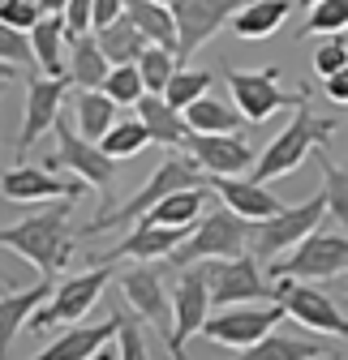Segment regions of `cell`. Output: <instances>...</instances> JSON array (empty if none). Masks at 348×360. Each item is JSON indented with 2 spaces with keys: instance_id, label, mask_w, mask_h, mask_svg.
I'll return each instance as SVG.
<instances>
[{
  "instance_id": "obj_40",
  "label": "cell",
  "mask_w": 348,
  "mask_h": 360,
  "mask_svg": "<svg viewBox=\"0 0 348 360\" xmlns=\"http://www.w3.org/2000/svg\"><path fill=\"white\" fill-rule=\"evenodd\" d=\"M340 69H348V43H344V34H323L318 52H314V73L327 82Z\"/></svg>"
},
{
  "instance_id": "obj_52",
  "label": "cell",
  "mask_w": 348,
  "mask_h": 360,
  "mask_svg": "<svg viewBox=\"0 0 348 360\" xmlns=\"http://www.w3.org/2000/svg\"><path fill=\"white\" fill-rule=\"evenodd\" d=\"M177 360H189V356H177Z\"/></svg>"
},
{
  "instance_id": "obj_17",
  "label": "cell",
  "mask_w": 348,
  "mask_h": 360,
  "mask_svg": "<svg viewBox=\"0 0 348 360\" xmlns=\"http://www.w3.org/2000/svg\"><path fill=\"white\" fill-rule=\"evenodd\" d=\"M120 300L138 313L142 322L159 326L172 335V300L163 292V275H159V262H142L134 270H125L120 279Z\"/></svg>"
},
{
  "instance_id": "obj_33",
  "label": "cell",
  "mask_w": 348,
  "mask_h": 360,
  "mask_svg": "<svg viewBox=\"0 0 348 360\" xmlns=\"http://www.w3.org/2000/svg\"><path fill=\"white\" fill-rule=\"evenodd\" d=\"M151 142H155V138H151V129L142 124V116H125V120H116V124L104 133V138H99L104 155H112L116 163H120V159H134V155H142Z\"/></svg>"
},
{
  "instance_id": "obj_15",
  "label": "cell",
  "mask_w": 348,
  "mask_h": 360,
  "mask_svg": "<svg viewBox=\"0 0 348 360\" xmlns=\"http://www.w3.org/2000/svg\"><path fill=\"white\" fill-rule=\"evenodd\" d=\"M249 5V0H172V13L181 26V60H189L202 43H211L224 26H232V18Z\"/></svg>"
},
{
  "instance_id": "obj_14",
  "label": "cell",
  "mask_w": 348,
  "mask_h": 360,
  "mask_svg": "<svg viewBox=\"0 0 348 360\" xmlns=\"http://www.w3.org/2000/svg\"><path fill=\"white\" fill-rule=\"evenodd\" d=\"M288 318V309L284 304H263V309H254V304H237V309H224V313H215V318H206L202 335L211 343H224V347H249L258 339H267L280 322Z\"/></svg>"
},
{
  "instance_id": "obj_41",
  "label": "cell",
  "mask_w": 348,
  "mask_h": 360,
  "mask_svg": "<svg viewBox=\"0 0 348 360\" xmlns=\"http://www.w3.org/2000/svg\"><path fill=\"white\" fill-rule=\"evenodd\" d=\"M43 18L39 0H0V26H18V30H35Z\"/></svg>"
},
{
  "instance_id": "obj_48",
  "label": "cell",
  "mask_w": 348,
  "mask_h": 360,
  "mask_svg": "<svg viewBox=\"0 0 348 360\" xmlns=\"http://www.w3.org/2000/svg\"><path fill=\"white\" fill-rule=\"evenodd\" d=\"M297 5H301V9H314V5H318V0H297Z\"/></svg>"
},
{
  "instance_id": "obj_1",
  "label": "cell",
  "mask_w": 348,
  "mask_h": 360,
  "mask_svg": "<svg viewBox=\"0 0 348 360\" xmlns=\"http://www.w3.org/2000/svg\"><path fill=\"white\" fill-rule=\"evenodd\" d=\"M73 202L77 198H61V206H52V210L30 214L22 223H9V228L0 232V245L18 257H26L43 279H56L69 262V253H73V232H69Z\"/></svg>"
},
{
  "instance_id": "obj_37",
  "label": "cell",
  "mask_w": 348,
  "mask_h": 360,
  "mask_svg": "<svg viewBox=\"0 0 348 360\" xmlns=\"http://www.w3.org/2000/svg\"><path fill=\"white\" fill-rule=\"evenodd\" d=\"M348 30V0H318L314 9H306V26L297 30V39L310 34H344Z\"/></svg>"
},
{
  "instance_id": "obj_6",
  "label": "cell",
  "mask_w": 348,
  "mask_h": 360,
  "mask_svg": "<svg viewBox=\"0 0 348 360\" xmlns=\"http://www.w3.org/2000/svg\"><path fill=\"white\" fill-rule=\"evenodd\" d=\"M56 150L43 159V167L48 172H73L77 180H86L91 189H108L112 185V176H116V159L104 155L99 142H91L77 124H69L65 116L56 120Z\"/></svg>"
},
{
  "instance_id": "obj_25",
  "label": "cell",
  "mask_w": 348,
  "mask_h": 360,
  "mask_svg": "<svg viewBox=\"0 0 348 360\" xmlns=\"http://www.w3.org/2000/svg\"><path fill=\"white\" fill-rule=\"evenodd\" d=\"M125 13L134 18V26L155 43V48H172V52L181 48V26H177L172 5H159V0H125Z\"/></svg>"
},
{
  "instance_id": "obj_28",
  "label": "cell",
  "mask_w": 348,
  "mask_h": 360,
  "mask_svg": "<svg viewBox=\"0 0 348 360\" xmlns=\"http://www.w3.org/2000/svg\"><path fill=\"white\" fill-rule=\"evenodd\" d=\"M116 120H120V103L108 95V90H77L73 95V124L91 142H99Z\"/></svg>"
},
{
  "instance_id": "obj_18",
  "label": "cell",
  "mask_w": 348,
  "mask_h": 360,
  "mask_svg": "<svg viewBox=\"0 0 348 360\" xmlns=\"http://www.w3.org/2000/svg\"><path fill=\"white\" fill-rule=\"evenodd\" d=\"M5 202H52V198H82V189H91L86 180H61V172L48 167H9L5 180Z\"/></svg>"
},
{
  "instance_id": "obj_7",
  "label": "cell",
  "mask_w": 348,
  "mask_h": 360,
  "mask_svg": "<svg viewBox=\"0 0 348 360\" xmlns=\"http://www.w3.org/2000/svg\"><path fill=\"white\" fill-rule=\"evenodd\" d=\"M348 270V236L318 228L301 240L297 249H288V257L280 266H271V279H301V283H314V279H331Z\"/></svg>"
},
{
  "instance_id": "obj_32",
  "label": "cell",
  "mask_w": 348,
  "mask_h": 360,
  "mask_svg": "<svg viewBox=\"0 0 348 360\" xmlns=\"http://www.w3.org/2000/svg\"><path fill=\"white\" fill-rule=\"evenodd\" d=\"M185 120H189L194 133H237V129L249 124L237 103H224V99H215V95H202L194 108H185Z\"/></svg>"
},
{
  "instance_id": "obj_24",
  "label": "cell",
  "mask_w": 348,
  "mask_h": 360,
  "mask_svg": "<svg viewBox=\"0 0 348 360\" xmlns=\"http://www.w3.org/2000/svg\"><path fill=\"white\" fill-rule=\"evenodd\" d=\"M138 116H142V124L151 129V138L159 142V146H168V150H185V142H189V120H185V112L181 108H172L163 95H147L142 103H138Z\"/></svg>"
},
{
  "instance_id": "obj_27",
  "label": "cell",
  "mask_w": 348,
  "mask_h": 360,
  "mask_svg": "<svg viewBox=\"0 0 348 360\" xmlns=\"http://www.w3.org/2000/svg\"><path fill=\"white\" fill-rule=\"evenodd\" d=\"M327 352H331L327 343L301 339V335H275V330H271L267 339L241 347V352L228 356V360H318V356H327Z\"/></svg>"
},
{
  "instance_id": "obj_31",
  "label": "cell",
  "mask_w": 348,
  "mask_h": 360,
  "mask_svg": "<svg viewBox=\"0 0 348 360\" xmlns=\"http://www.w3.org/2000/svg\"><path fill=\"white\" fill-rule=\"evenodd\" d=\"M202 202H206V185L202 189H177L168 193L155 210H147L138 223H155V228H194L202 219Z\"/></svg>"
},
{
  "instance_id": "obj_3",
  "label": "cell",
  "mask_w": 348,
  "mask_h": 360,
  "mask_svg": "<svg viewBox=\"0 0 348 360\" xmlns=\"http://www.w3.org/2000/svg\"><path fill=\"white\" fill-rule=\"evenodd\" d=\"M206 185V176H202V167L189 159V155H181V150H172V155H163L159 163H155V172H151V180L129 198V202H120V206H112V210H104V214H95L91 223H86V232L91 236H99V232H108V228H125V223H138L147 210H155L168 193H177V189H202Z\"/></svg>"
},
{
  "instance_id": "obj_36",
  "label": "cell",
  "mask_w": 348,
  "mask_h": 360,
  "mask_svg": "<svg viewBox=\"0 0 348 360\" xmlns=\"http://www.w3.org/2000/svg\"><path fill=\"white\" fill-rule=\"evenodd\" d=\"M177 69H181V56L172 52V48H147V56L138 60V73H142V82H147V90L151 95H163L168 90V82L177 77Z\"/></svg>"
},
{
  "instance_id": "obj_35",
  "label": "cell",
  "mask_w": 348,
  "mask_h": 360,
  "mask_svg": "<svg viewBox=\"0 0 348 360\" xmlns=\"http://www.w3.org/2000/svg\"><path fill=\"white\" fill-rule=\"evenodd\" d=\"M0 60H5V82H13V77H18V65H22V69H39L35 43H30V30L0 26Z\"/></svg>"
},
{
  "instance_id": "obj_29",
  "label": "cell",
  "mask_w": 348,
  "mask_h": 360,
  "mask_svg": "<svg viewBox=\"0 0 348 360\" xmlns=\"http://www.w3.org/2000/svg\"><path fill=\"white\" fill-rule=\"evenodd\" d=\"M95 39H99V48L108 52L112 65H138V60L147 56V48H151V39L134 26V18H129V13L116 18L112 26H99Z\"/></svg>"
},
{
  "instance_id": "obj_38",
  "label": "cell",
  "mask_w": 348,
  "mask_h": 360,
  "mask_svg": "<svg viewBox=\"0 0 348 360\" xmlns=\"http://www.w3.org/2000/svg\"><path fill=\"white\" fill-rule=\"evenodd\" d=\"M104 90L120 103V108H138L151 90H147V82H142V73H138V65H116L112 73H108V82H104Z\"/></svg>"
},
{
  "instance_id": "obj_44",
  "label": "cell",
  "mask_w": 348,
  "mask_h": 360,
  "mask_svg": "<svg viewBox=\"0 0 348 360\" xmlns=\"http://www.w3.org/2000/svg\"><path fill=\"white\" fill-rule=\"evenodd\" d=\"M116 18H125V0H95V30L112 26Z\"/></svg>"
},
{
  "instance_id": "obj_12",
  "label": "cell",
  "mask_w": 348,
  "mask_h": 360,
  "mask_svg": "<svg viewBox=\"0 0 348 360\" xmlns=\"http://www.w3.org/2000/svg\"><path fill=\"white\" fill-rule=\"evenodd\" d=\"M228 90H232V103L241 108V116L249 124H263L280 108H297V99H301V90L297 95H284L280 90V69H232Z\"/></svg>"
},
{
  "instance_id": "obj_4",
  "label": "cell",
  "mask_w": 348,
  "mask_h": 360,
  "mask_svg": "<svg viewBox=\"0 0 348 360\" xmlns=\"http://www.w3.org/2000/svg\"><path fill=\"white\" fill-rule=\"evenodd\" d=\"M254 228H249V219L245 214H237L232 206H220V210H211V214H202L198 219V228L185 236V245L172 253L163 266H198V262H215V257H241L245 249H249V236Z\"/></svg>"
},
{
  "instance_id": "obj_30",
  "label": "cell",
  "mask_w": 348,
  "mask_h": 360,
  "mask_svg": "<svg viewBox=\"0 0 348 360\" xmlns=\"http://www.w3.org/2000/svg\"><path fill=\"white\" fill-rule=\"evenodd\" d=\"M288 13H292V0H249L232 18V34L237 39H271Z\"/></svg>"
},
{
  "instance_id": "obj_9",
  "label": "cell",
  "mask_w": 348,
  "mask_h": 360,
  "mask_svg": "<svg viewBox=\"0 0 348 360\" xmlns=\"http://www.w3.org/2000/svg\"><path fill=\"white\" fill-rule=\"evenodd\" d=\"M211 283H206V266H185L177 292H172V335H168V352L172 356H185V343L206 326L211 318Z\"/></svg>"
},
{
  "instance_id": "obj_46",
  "label": "cell",
  "mask_w": 348,
  "mask_h": 360,
  "mask_svg": "<svg viewBox=\"0 0 348 360\" xmlns=\"http://www.w3.org/2000/svg\"><path fill=\"white\" fill-rule=\"evenodd\" d=\"M39 9H43V13H65L69 0H39Z\"/></svg>"
},
{
  "instance_id": "obj_2",
  "label": "cell",
  "mask_w": 348,
  "mask_h": 360,
  "mask_svg": "<svg viewBox=\"0 0 348 360\" xmlns=\"http://www.w3.org/2000/svg\"><path fill=\"white\" fill-rule=\"evenodd\" d=\"M306 95L310 90L301 86V99H297V108H292V120L280 129V138L258 155V163H254V180H280V176H288L292 167H301L306 163V155L310 150H323V146H331V133H335V120H327V116H314L310 112V103H306Z\"/></svg>"
},
{
  "instance_id": "obj_16",
  "label": "cell",
  "mask_w": 348,
  "mask_h": 360,
  "mask_svg": "<svg viewBox=\"0 0 348 360\" xmlns=\"http://www.w3.org/2000/svg\"><path fill=\"white\" fill-rule=\"evenodd\" d=\"M185 155L206 172V176H241L254 172L258 155L241 133H189Z\"/></svg>"
},
{
  "instance_id": "obj_43",
  "label": "cell",
  "mask_w": 348,
  "mask_h": 360,
  "mask_svg": "<svg viewBox=\"0 0 348 360\" xmlns=\"http://www.w3.org/2000/svg\"><path fill=\"white\" fill-rule=\"evenodd\" d=\"M65 22H69V34H91L95 30V0H69L65 9Z\"/></svg>"
},
{
  "instance_id": "obj_20",
  "label": "cell",
  "mask_w": 348,
  "mask_h": 360,
  "mask_svg": "<svg viewBox=\"0 0 348 360\" xmlns=\"http://www.w3.org/2000/svg\"><path fill=\"white\" fill-rule=\"evenodd\" d=\"M206 185L220 193L224 206H232V210L245 214L249 223H267V219H275L280 210H288L275 193H267L263 180H254V176H206Z\"/></svg>"
},
{
  "instance_id": "obj_51",
  "label": "cell",
  "mask_w": 348,
  "mask_h": 360,
  "mask_svg": "<svg viewBox=\"0 0 348 360\" xmlns=\"http://www.w3.org/2000/svg\"><path fill=\"white\" fill-rule=\"evenodd\" d=\"M344 43H348V30H344Z\"/></svg>"
},
{
  "instance_id": "obj_22",
  "label": "cell",
  "mask_w": 348,
  "mask_h": 360,
  "mask_svg": "<svg viewBox=\"0 0 348 360\" xmlns=\"http://www.w3.org/2000/svg\"><path fill=\"white\" fill-rule=\"evenodd\" d=\"M52 292H56L52 279H39V283H30V288H22V292H5V300H0V343L9 347V343L18 339V330L52 300Z\"/></svg>"
},
{
  "instance_id": "obj_11",
  "label": "cell",
  "mask_w": 348,
  "mask_h": 360,
  "mask_svg": "<svg viewBox=\"0 0 348 360\" xmlns=\"http://www.w3.org/2000/svg\"><path fill=\"white\" fill-rule=\"evenodd\" d=\"M275 300L288 309V318L306 330L318 335H340L348 339V318L335 309V300L327 292H318L314 283H301V279H275Z\"/></svg>"
},
{
  "instance_id": "obj_23",
  "label": "cell",
  "mask_w": 348,
  "mask_h": 360,
  "mask_svg": "<svg viewBox=\"0 0 348 360\" xmlns=\"http://www.w3.org/2000/svg\"><path fill=\"white\" fill-rule=\"evenodd\" d=\"M112 69H116V65L108 60V52L99 48L95 34H77V39H73V48H69V69H65L69 86H77V90H104V82H108Z\"/></svg>"
},
{
  "instance_id": "obj_26",
  "label": "cell",
  "mask_w": 348,
  "mask_h": 360,
  "mask_svg": "<svg viewBox=\"0 0 348 360\" xmlns=\"http://www.w3.org/2000/svg\"><path fill=\"white\" fill-rule=\"evenodd\" d=\"M65 34H69L65 13H43V18H39V26L30 30L35 56H39V73H48V77H65V69H69Z\"/></svg>"
},
{
  "instance_id": "obj_34",
  "label": "cell",
  "mask_w": 348,
  "mask_h": 360,
  "mask_svg": "<svg viewBox=\"0 0 348 360\" xmlns=\"http://www.w3.org/2000/svg\"><path fill=\"white\" fill-rule=\"evenodd\" d=\"M318 155V172H323V193H327V214L340 223V228H348V167H340L331 159V146L314 150Z\"/></svg>"
},
{
  "instance_id": "obj_50",
  "label": "cell",
  "mask_w": 348,
  "mask_h": 360,
  "mask_svg": "<svg viewBox=\"0 0 348 360\" xmlns=\"http://www.w3.org/2000/svg\"><path fill=\"white\" fill-rule=\"evenodd\" d=\"M159 5H172V0H159Z\"/></svg>"
},
{
  "instance_id": "obj_39",
  "label": "cell",
  "mask_w": 348,
  "mask_h": 360,
  "mask_svg": "<svg viewBox=\"0 0 348 360\" xmlns=\"http://www.w3.org/2000/svg\"><path fill=\"white\" fill-rule=\"evenodd\" d=\"M211 90V73H202V69H177V77L168 82V90H163V99L172 103V108H194L202 95Z\"/></svg>"
},
{
  "instance_id": "obj_49",
  "label": "cell",
  "mask_w": 348,
  "mask_h": 360,
  "mask_svg": "<svg viewBox=\"0 0 348 360\" xmlns=\"http://www.w3.org/2000/svg\"><path fill=\"white\" fill-rule=\"evenodd\" d=\"M318 360H344V356H340V352H327V356H318Z\"/></svg>"
},
{
  "instance_id": "obj_47",
  "label": "cell",
  "mask_w": 348,
  "mask_h": 360,
  "mask_svg": "<svg viewBox=\"0 0 348 360\" xmlns=\"http://www.w3.org/2000/svg\"><path fill=\"white\" fill-rule=\"evenodd\" d=\"M95 360H120V352H108V347H104V352H99Z\"/></svg>"
},
{
  "instance_id": "obj_5",
  "label": "cell",
  "mask_w": 348,
  "mask_h": 360,
  "mask_svg": "<svg viewBox=\"0 0 348 360\" xmlns=\"http://www.w3.org/2000/svg\"><path fill=\"white\" fill-rule=\"evenodd\" d=\"M323 223H327V193L318 189V193H310L306 202H297V206L280 210L275 219L258 223V228H254V240H249V249H254V257L271 262V257H280V253L297 249V245L306 240L310 232H318Z\"/></svg>"
},
{
  "instance_id": "obj_13",
  "label": "cell",
  "mask_w": 348,
  "mask_h": 360,
  "mask_svg": "<svg viewBox=\"0 0 348 360\" xmlns=\"http://www.w3.org/2000/svg\"><path fill=\"white\" fill-rule=\"evenodd\" d=\"M65 90H69V77H48V73H30L26 77V108H22V133H18V163L22 155L52 133L56 120H61V103H65Z\"/></svg>"
},
{
  "instance_id": "obj_19",
  "label": "cell",
  "mask_w": 348,
  "mask_h": 360,
  "mask_svg": "<svg viewBox=\"0 0 348 360\" xmlns=\"http://www.w3.org/2000/svg\"><path fill=\"white\" fill-rule=\"evenodd\" d=\"M189 228H155V223H134V232H129L120 245H112L108 253L95 257V266H108L116 257H134V262H168L185 245Z\"/></svg>"
},
{
  "instance_id": "obj_8",
  "label": "cell",
  "mask_w": 348,
  "mask_h": 360,
  "mask_svg": "<svg viewBox=\"0 0 348 360\" xmlns=\"http://www.w3.org/2000/svg\"><path fill=\"white\" fill-rule=\"evenodd\" d=\"M108 283H112V270L108 266H95V270H86V275H73V279L56 283L52 300L30 318V330H52V326H69V322L86 318L91 304H99V296H104Z\"/></svg>"
},
{
  "instance_id": "obj_45",
  "label": "cell",
  "mask_w": 348,
  "mask_h": 360,
  "mask_svg": "<svg viewBox=\"0 0 348 360\" xmlns=\"http://www.w3.org/2000/svg\"><path fill=\"white\" fill-rule=\"evenodd\" d=\"M323 95H327L331 103H348V69H340V73H331V77L323 82Z\"/></svg>"
},
{
  "instance_id": "obj_21",
  "label": "cell",
  "mask_w": 348,
  "mask_h": 360,
  "mask_svg": "<svg viewBox=\"0 0 348 360\" xmlns=\"http://www.w3.org/2000/svg\"><path fill=\"white\" fill-rule=\"evenodd\" d=\"M116 330H120V313H116V318H108V322L73 326V330L56 335V343H48V347H43L39 356H30V360H95L108 347V339H116Z\"/></svg>"
},
{
  "instance_id": "obj_10",
  "label": "cell",
  "mask_w": 348,
  "mask_h": 360,
  "mask_svg": "<svg viewBox=\"0 0 348 360\" xmlns=\"http://www.w3.org/2000/svg\"><path fill=\"white\" fill-rule=\"evenodd\" d=\"M202 266H206V283H211V300L215 304L228 309V304H241V300H275V288L263 279L254 253L215 257V262H202Z\"/></svg>"
},
{
  "instance_id": "obj_42",
  "label": "cell",
  "mask_w": 348,
  "mask_h": 360,
  "mask_svg": "<svg viewBox=\"0 0 348 360\" xmlns=\"http://www.w3.org/2000/svg\"><path fill=\"white\" fill-rule=\"evenodd\" d=\"M116 352H120V360H151V352H147V335L138 330V322L120 318V330H116Z\"/></svg>"
}]
</instances>
